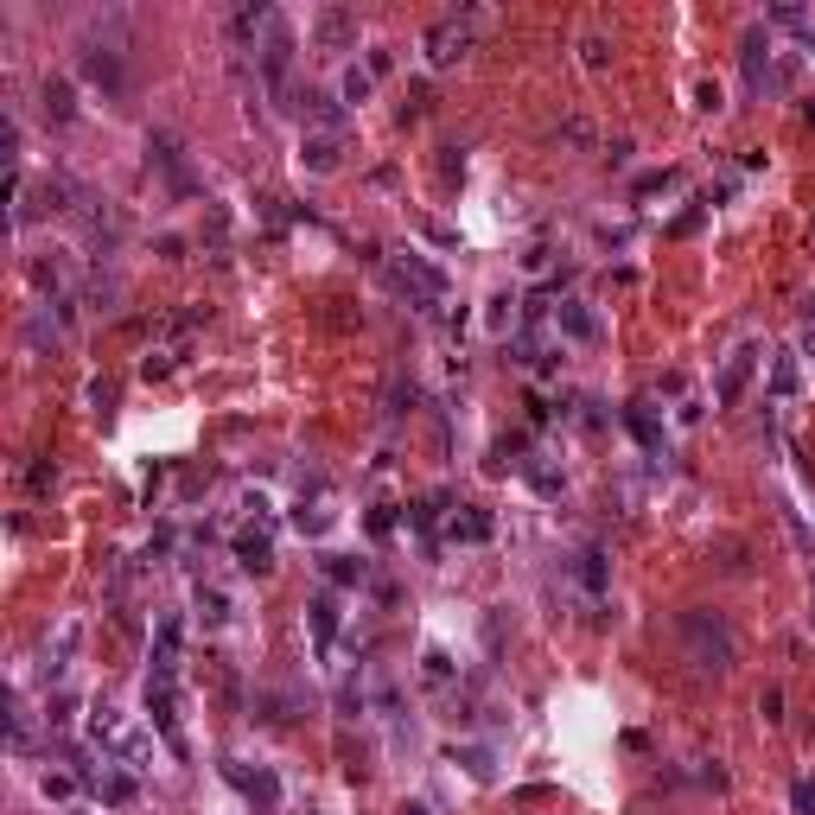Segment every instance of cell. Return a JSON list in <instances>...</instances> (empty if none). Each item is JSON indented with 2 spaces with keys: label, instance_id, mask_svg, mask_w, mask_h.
I'll return each mask as SVG.
<instances>
[{
  "label": "cell",
  "instance_id": "obj_1",
  "mask_svg": "<svg viewBox=\"0 0 815 815\" xmlns=\"http://www.w3.org/2000/svg\"><path fill=\"white\" fill-rule=\"evenodd\" d=\"M675 644H682V663L695 669V675H726L733 669V624H726L720 612H707V605H695V612H682L675 618Z\"/></svg>",
  "mask_w": 815,
  "mask_h": 815
},
{
  "label": "cell",
  "instance_id": "obj_2",
  "mask_svg": "<svg viewBox=\"0 0 815 815\" xmlns=\"http://www.w3.org/2000/svg\"><path fill=\"white\" fill-rule=\"evenodd\" d=\"M255 58H262V77H268L274 102H281V109H300V90H293V26L281 20V13L268 20L262 51H255Z\"/></svg>",
  "mask_w": 815,
  "mask_h": 815
},
{
  "label": "cell",
  "instance_id": "obj_3",
  "mask_svg": "<svg viewBox=\"0 0 815 815\" xmlns=\"http://www.w3.org/2000/svg\"><path fill=\"white\" fill-rule=\"evenodd\" d=\"M478 26H484V13H446V20H433L427 26V64H433V71L459 64L465 51L478 45Z\"/></svg>",
  "mask_w": 815,
  "mask_h": 815
},
{
  "label": "cell",
  "instance_id": "obj_4",
  "mask_svg": "<svg viewBox=\"0 0 815 815\" xmlns=\"http://www.w3.org/2000/svg\"><path fill=\"white\" fill-rule=\"evenodd\" d=\"M147 720H153V733H160L172 752L185 758V726H179V675L172 669H153L147 675Z\"/></svg>",
  "mask_w": 815,
  "mask_h": 815
},
{
  "label": "cell",
  "instance_id": "obj_5",
  "mask_svg": "<svg viewBox=\"0 0 815 815\" xmlns=\"http://www.w3.org/2000/svg\"><path fill=\"white\" fill-rule=\"evenodd\" d=\"M389 281L402 287L408 306H421V312L446 306V274L433 268V262H421V255H395V262H389Z\"/></svg>",
  "mask_w": 815,
  "mask_h": 815
},
{
  "label": "cell",
  "instance_id": "obj_6",
  "mask_svg": "<svg viewBox=\"0 0 815 815\" xmlns=\"http://www.w3.org/2000/svg\"><path fill=\"white\" fill-rule=\"evenodd\" d=\"M77 71H83V83H96L102 96H121V90H128V71H121V51H115V45H102V39H90V45H83Z\"/></svg>",
  "mask_w": 815,
  "mask_h": 815
},
{
  "label": "cell",
  "instance_id": "obj_7",
  "mask_svg": "<svg viewBox=\"0 0 815 815\" xmlns=\"http://www.w3.org/2000/svg\"><path fill=\"white\" fill-rule=\"evenodd\" d=\"M752 370H758V351H752V344H739V351H733V357L720 363V383H714V402H720V408H733L739 395H745V383H752Z\"/></svg>",
  "mask_w": 815,
  "mask_h": 815
},
{
  "label": "cell",
  "instance_id": "obj_8",
  "mask_svg": "<svg viewBox=\"0 0 815 815\" xmlns=\"http://www.w3.org/2000/svg\"><path fill=\"white\" fill-rule=\"evenodd\" d=\"M230 784L242 790V796H249V803L255 809H262V815H274V809H281V777H274V771H262V765H230Z\"/></svg>",
  "mask_w": 815,
  "mask_h": 815
},
{
  "label": "cell",
  "instance_id": "obj_9",
  "mask_svg": "<svg viewBox=\"0 0 815 815\" xmlns=\"http://www.w3.org/2000/svg\"><path fill=\"white\" fill-rule=\"evenodd\" d=\"M147 153H153V166L166 172L172 192H192V166H185V147L172 141V134H147Z\"/></svg>",
  "mask_w": 815,
  "mask_h": 815
},
{
  "label": "cell",
  "instance_id": "obj_10",
  "mask_svg": "<svg viewBox=\"0 0 815 815\" xmlns=\"http://www.w3.org/2000/svg\"><path fill=\"white\" fill-rule=\"evenodd\" d=\"M236 567L242 574H274V535L268 529H242L236 535Z\"/></svg>",
  "mask_w": 815,
  "mask_h": 815
},
{
  "label": "cell",
  "instance_id": "obj_11",
  "mask_svg": "<svg viewBox=\"0 0 815 815\" xmlns=\"http://www.w3.org/2000/svg\"><path fill=\"white\" fill-rule=\"evenodd\" d=\"M312 39H319V51H344L357 39V13H344V7H325L319 20H312Z\"/></svg>",
  "mask_w": 815,
  "mask_h": 815
},
{
  "label": "cell",
  "instance_id": "obj_12",
  "mask_svg": "<svg viewBox=\"0 0 815 815\" xmlns=\"http://www.w3.org/2000/svg\"><path fill=\"white\" fill-rule=\"evenodd\" d=\"M306 624H312V644H319V656H332V637H338V599H332V593H312V599H306Z\"/></svg>",
  "mask_w": 815,
  "mask_h": 815
},
{
  "label": "cell",
  "instance_id": "obj_13",
  "mask_svg": "<svg viewBox=\"0 0 815 815\" xmlns=\"http://www.w3.org/2000/svg\"><path fill=\"white\" fill-rule=\"evenodd\" d=\"M300 115L312 121V134H344V102H338V96L306 90V96H300Z\"/></svg>",
  "mask_w": 815,
  "mask_h": 815
},
{
  "label": "cell",
  "instance_id": "obj_14",
  "mask_svg": "<svg viewBox=\"0 0 815 815\" xmlns=\"http://www.w3.org/2000/svg\"><path fill=\"white\" fill-rule=\"evenodd\" d=\"M338 153H344V134H306L300 141V166L306 172H338Z\"/></svg>",
  "mask_w": 815,
  "mask_h": 815
},
{
  "label": "cell",
  "instance_id": "obj_15",
  "mask_svg": "<svg viewBox=\"0 0 815 815\" xmlns=\"http://www.w3.org/2000/svg\"><path fill=\"white\" fill-rule=\"evenodd\" d=\"M446 542H491V516L472 510V504H459L453 516H446Z\"/></svg>",
  "mask_w": 815,
  "mask_h": 815
},
{
  "label": "cell",
  "instance_id": "obj_16",
  "mask_svg": "<svg viewBox=\"0 0 815 815\" xmlns=\"http://www.w3.org/2000/svg\"><path fill=\"white\" fill-rule=\"evenodd\" d=\"M179 644H185V624L166 612L160 631H153V669H172V675H179Z\"/></svg>",
  "mask_w": 815,
  "mask_h": 815
},
{
  "label": "cell",
  "instance_id": "obj_17",
  "mask_svg": "<svg viewBox=\"0 0 815 815\" xmlns=\"http://www.w3.org/2000/svg\"><path fill=\"white\" fill-rule=\"evenodd\" d=\"M624 427L637 433V446H644L650 459H663V427H656V414H650V402H631V408H624Z\"/></svg>",
  "mask_w": 815,
  "mask_h": 815
},
{
  "label": "cell",
  "instance_id": "obj_18",
  "mask_svg": "<svg viewBox=\"0 0 815 815\" xmlns=\"http://www.w3.org/2000/svg\"><path fill=\"white\" fill-rule=\"evenodd\" d=\"M554 325H561L567 338H580V344H593V338H599V319H593V312H586L580 300H561V306H554Z\"/></svg>",
  "mask_w": 815,
  "mask_h": 815
},
{
  "label": "cell",
  "instance_id": "obj_19",
  "mask_svg": "<svg viewBox=\"0 0 815 815\" xmlns=\"http://www.w3.org/2000/svg\"><path fill=\"white\" fill-rule=\"evenodd\" d=\"M77 644H83V624H77V618H64V624H58V644L45 650V675H64V669H71Z\"/></svg>",
  "mask_w": 815,
  "mask_h": 815
},
{
  "label": "cell",
  "instance_id": "obj_20",
  "mask_svg": "<svg viewBox=\"0 0 815 815\" xmlns=\"http://www.w3.org/2000/svg\"><path fill=\"white\" fill-rule=\"evenodd\" d=\"M39 102H45V115H51V121H77V90H71L64 77H45Z\"/></svg>",
  "mask_w": 815,
  "mask_h": 815
},
{
  "label": "cell",
  "instance_id": "obj_21",
  "mask_svg": "<svg viewBox=\"0 0 815 815\" xmlns=\"http://www.w3.org/2000/svg\"><path fill=\"white\" fill-rule=\"evenodd\" d=\"M90 790L102 796V803H115V809H121V803H134V777H128V771H109V758H102V771H96V784H90Z\"/></svg>",
  "mask_w": 815,
  "mask_h": 815
},
{
  "label": "cell",
  "instance_id": "obj_22",
  "mask_svg": "<svg viewBox=\"0 0 815 815\" xmlns=\"http://www.w3.org/2000/svg\"><path fill=\"white\" fill-rule=\"evenodd\" d=\"M325 580H332V586H363V580H370V567H363V561H351V554H325Z\"/></svg>",
  "mask_w": 815,
  "mask_h": 815
},
{
  "label": "cell",
  "instance_id": "obj_23",
  "mask_svg": "<svg viewBox=\"0 0 815 815\" xmlns=\"http://www.w3.org/2000/svg\"><path fill=\"white\" fill-rule=\"evenodd\" d=\"M77 790H83L77 771H45V777H39V796H45V803H77Z\"/></svg>",
  "mask_w": 815,
  "mask_h": 815
},
{
  "label": "cell",
  "instance_id": "obj_24",
  "mask_svg": "<svg viewBox=\"0 0 815 815\" xmlns=\"http://www.w3.org/2000/svg\"><path fill=\"white\" fill-rule=\"evenodd\" d=\"M574 580H580V586H586L593 599L605 593V554H599V548H580V561H574Z\"/></svg>",
  "mask_w": 815,
  "mask_h": 815
},
{
  "label": "cell",
  "instance_id": "obj_25",
  "mask_svg": "<svg viewBox=\"0 0 815 815\" xmlns=\"http://www.w3.org/2000/svg\"><path fill=\"white\" fill-rule=\"evenodd\" d=\"M293 523H300L306 535H325V529H332V504H325V497H312V504H306V497H300V510H293Z\"/></svg>",
  "mask_w": 815,
  "mask_h": 815
},
{
  "label": "cell",
  "instance_id": "obj_26",
  "mask_svg": "<svg viewBox=\"0 0 815 815\" xmlns=\"http://www.w3.org/2000/svg\"><path fill=\"white\" fill-rule=\"evenodd\" d=\"M370 90H376L370 64H351V71H344V83H338V102H370Z\"/></svg>",
  "mask_w": 815,
  "mask_h": 815
},
{
  "label": "cell",
  "instance_id": "obj_27",
  "mask_svg": "<svg viewBox=\"0 0 815 815\" xmlns=\"http://www.w3.org/2000/svg\"><path fill=\"white\" fill-rule=\"evenodd\" d=\"M198 618L204 624H230V593H223V586H198Z\"/></svg>",
  "mask_w": 815,
  "mask_h": 815
},
{
  "label": "cell",
  "instance_id": "obj_28",
  "mask_svg": "<svg viewBox=\"0 0 815 815\" xmlns=\"http://www.w3.org/2000/svg\"><path fill=\"white\" fill-rule=\"evenodd\" d=\"M421 682H427V688H453V656H446V650H427V656H421Z\"/></svg>",
  "mask_w": 815,
  "mask_h": 815
},
{
  "label": "cell",
  "instance_id": "obj_29",
  "mask_svg": "<svg viewBox=\"0 0 815 815\" xmlns=\"http://www.w3.org/2000/svg\"><path fill=\"white\" fill-rule=\"evenodd\" d=\"M115 758H121V765H128V771H141L147 758H153V745H147V733H121V739H115Z\"/></svg>",
  "mask_w": 815,
  "mask_h": 815
},
{
  "label": "cell",
  "instance_id": "obj_30",
  "mask_svg": "<svg viewBox=\"0 0 815 815\" xmlns=\"http://www.w3.org/2000/svg\"><path fill=\"white\" fill-rule=\"evenodd\" d=\"M453 765H465V771L478 777V784H491V752H478V745H465V752L453 745Z\"/></svg>",
  "mask_w": 815,
  "mask_h": 815
},
{
  "label": "cell",
  "instance_id": "obj_31",
  "mask_svg": "<svg viewBox=\"0 0 815 815\" xmlns=\"http://www.w3.org/2000/svg\"><path fill=\"white\" fill-rule=\"evenodd\" d=\"M510 325H516V300H510V293H497V300H491V332H510Z\"/></svg>",
  "mask_w": 815,
  "mask_h": 815
},
{
  "label": "cell",
  "instance_id": "obj_32",
  "mask_svg": "<svg viewBox=\"0 0 815 815\" xmlns=\"http://www.w3.org/2000/svg\"><path fill=\"white\" fill-rule=\"evenodd\" d=\"M523 472H529V484H535V491H542V497H561V478H554L548 465H535V459H529Z\"/></svg>",
  "mask_w": 815,
  "mask_h": 815
},
{
  "label": "cell",
  "instance_id": "obj_33",
  "mask_svg": "<svg viewBox=\"0 0 815 815\" xmlns=\"http://www.w3.org/2000/svg\"><path fill=\"white\" fill-rule=\"evenodd\" d=\"M771 26H784V32H803V26H809V13H803V7H771Z\"/></svg>",
  "mask_w": 815,
  "mask_h": 815
},
{
  "label": "cell",
  "instance_id": "obj_34",
  "mask_svg": "<svg viewBox=\"0 0 815 815\" xmlns=\"http://www.w3.org/2000/svg\"><path fill=\"white\" fill-rule=\"evenodd\" d=\"M796 815H815V777H796Z\"/></svg>",
  "mask_w": 815,
  "mask_h": 815
},
{
  "label": "cell",
  "instance_id": "obj_35",
  "mask_svg": "<svg viewBox=\"0 0 815 815\" xmlns=\"http://www.w3.org/2000/svg\"><path fill=\"white\" fill-rule=\"evenodd\" d=\"M771 383H777V395L796 389V363H790V357H777V376H771Z\"/></svg>",
  "mask_w": 815,
  "mask_h": 815
},
{
  "label": "cell",
  "instance_id": "obj_36",
  "mask_svg": "<svg viewBox=\"0 0 815 815\" xmlns=\"http://www.w3.org/2000/svg\"><path fill=\"white\" fill-rule=\"evenodd\" d=\"M758 714H765V720H784V695H777V688H765V695H758Z\"/></svg>",
  "mask_w": 815,
  "mask_h": 815
},
{
  "label": "cell",
  "instance_id": "obj_37",
  "mask_svg": "<svg viewBox=\"0 0 815 815\" xmlns=\"http://www.w3.org/2000/svg\"><path fill=\"white\" fill-rule=\"evenodd\" d=\"M172 363H179V351H153V357L141 363V370H147V376H166V370H172Z\"/></svg>",
  "mask_w": 815,
  "mask_h": 815
},
{
  "label": "cell",
  "instance_id": "obj_38",
  "mask_svg": "<svg viewBox=\"0 0 815 815\" xmlns=\"http://www.w3.org/2000/svg\"><path fill=\"white\" fill-rule=\"evenodd\" d=\"M695 109H720V83H701V90H695Z\"/></svg>",
  "mask_w": 815,
  "mask_h": 815
},
{
  "label": "cell",
  "instance_id": "obj_39",
  "mask_svg": "<svg viewBox=\"0 0 815 815\" xmlns=\"http://www.w3.org/2000/svg\"><path fill=\"white\" fill-rule=\"evenodd\" d=\"M402 815H433V809L427 803H402Z\"/></svg>",
  "mask_w": 815,
  "mask_h": 815
}]
</instances>
